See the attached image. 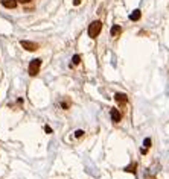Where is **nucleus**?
Returning a JSON list of instances; mask_svg holds the SVG:
<instances>
[{
    "instance_id": "obj_13",
    "label": "nucleus",
    "mask_w": 169,
    "mask_h": 179,
    "mask_svg": "<svg viewBox=\"0 0 169 179\" xmlns=\"http://www.w3.org/2000/svg\"><path fill=\"white\" fill-rule=\"evenodd\" d=\"M17 2H20V3H29V2H32V0H17Z\"/></svg>"
},
{
    "instance_id": "obj_7",
    "label": "nucleus",
    "mask_w": 169,
    "mask_h": 179,
    "mask_svg": "<svg viewBox=\"0 0 169 179\" xmlns=\"http://www.w3.org/2000/svg\"><path fill=\"white\" fill-rule=\"evenodd\" d=\"M140 17H142V12H140V9H136V11H133V14L130 15V20H133V21H137V20H140Z\"/></svg>"
},
{
    "instance_id": "obj_3",
    "label": "nucleus",
    "mask_w": 169,
    "mask_h": 179,
    "mask_svg": "<svg viewBox=\"0 0 169 179\" xmlns=\"http://www.w3.org/2000/svg\"><path fill=\"white\" fill-rule=\"evenodd\" d=\"M20 46H21L23 49L29 50V52H35V50L38 49V44H37V43H32V41H26V40H21V41H20Z\"/></svg>"
},
{
    "instance_id": "obj_14",
    "label": "nucleus",
    "mask_w": 169,
    "mask_h": 179,
    "mask_svg": "<svg viewBox=\"0 0 169 179\" xmlns=\"http://www.w3.org/2000/svg\"><path fill=\"white\" fill-rule=\"evenodd\" d=\"M44 131H46V132H47V134H51V132H52V129H51V128H49V126H46V128H44Z\"/></svg>"
},
{
    "instance_id": "obj_9",
    "label": "nucleus",
    "mask_w": 169,
    "mask_h": 179,
    "mask_svg": "<svg viewBox=\"0 0 169 179\" xmlns=\"http://www.w3.org/2000/svg\"><path fill=\"white\" fill-rule=\"evenodd\" d=\"M136 167H137V164L134 163V164H131V166H128L125 170L128 172V173H136Z\"/></svg>"
},
{
    "instance_id": "obj_1",
    "label": "nucleus",
    "mask_w": 169,
    "mask_h": 179,
    "mask_svg": "<svg viewBox=\"0 0 169 179\" xmlns=\"http://www.w3.org/2000/svg\"><path fill=\"white\" fill-rule=\"evenodd\" d=\"M101 29H102V23H101V21H98V20H96V21H93V23L88 26V37L94 40L96 37L99 35Z\"/></svg>"
},
{
    "instance_id": "obj_5",
    "label": "nucleus",
    "mask_w": 169,
    "mask_h": 179,
    "mask_svg": "<svg viewBox=\"0 0 169 179\" xmlns=\"http://www.w3.org/2000/svg\"><path fill=\"white\" fill-rule=\"evenodd\" d=\"M2 5L8 9H14L17 6V0H2Z\"/></svg>"
},
{
    "instance_id": "obj_12",
    "label": "nucleus",
    "mask_w": 169,
    "mask_h": 179,
    "mask_svg": "<svg viewBox=\"0 0 169 179\" xmlns=\"http://www.w3.org/2000/svg\"><path fill=\"white\" fill-rule=\"evenodd\" d=\"M82 135H84V132H82V131H76V132H75V137H78V138L82 137Z\"/></svg>"
},
{
    "instance_id": "obj_10",
    "label": "nucleus",
    "mask_w": 169,
    "mask_h": 179,
    "mask_svg": "<svg viewBox=\"0 0 169 179\" xmlns=\"http://www.w3.org/2000/svg\"><path fill=\"white\" fill-rule=\"evenodd\" d=\"M143 146H145V149H148V147L151 146V138H146V140H145V141H143Z\"/></svg>"
},
{
    "instance_id": "obj_4",
    "label": "nucleus",
    "mask_w": 169,
    "mask_h": 179,
    "mask_svg": "<svg viewBox=\"0 0 169 179\" xmlns=\"http://www.w3.org/2000/svg\"><path fill=\"white\" fill-rule=\"evenodd\" d=\"M110 116H111V120H113L114 123H119L120 119H122V114H120V111L116 109V108H113V109L110 111Z\"/></svg>"
},
{
    "instance_id": "obj_8",
    "label": "nucleus",
    "mask_w": 169,
    "mask_h": 179,
    "mask_svg": "<svg viewBox=\"0 0 169 179\" xmlns=\"http://www.w3.org/2000/svg\"><path fill=\"white\" fill-rule=\"evenodd\" d=\"M120 32H122V28H120L119 25H114V26L111 28V37H117Z\"/></svg>"
},
{
    "instance_id": "obj_11",
    "label": "nucleus",
    "mask_w": 169,
    "mask_h": 179,
    "mask_svg": "<svg viewBox=\"0 0 169 179\" xmlns=\"http://www.w3.org/2000/svg\"><path fill=\"white\" fill-rule=\"evenodd\" d=\"M81 62V58H79V55H75L73 56V64H79Z\"/></svg>"
},
{
    "instance_id": "obj_6",
    "label": "nucleus",
    "mask_w": 169,
    "mask_h": 179,
    "mask_svg": "<svg viewBox=\"0 0 169 179\" xmlns=\"http://www.w3.org/2000/svg\"><path fill=\"white\" fill-rule=\"evenodd\" d=\"M114 100H116L117 103H125V102H127V96H125V94H120V93H116V94H114Z\"/></svg>"
},
{
    "instance_id": "obj_15",
    "label": "nucleus",
    "mask_w": 169,
    "mask_h": 179,
    "mask_svg": "<svg viewBox=\"0 0 169 179\" xmlns=\"http://www.w3.org/2000/svg\"><path fill=\"white\" fill-rule=\"evenodd\" d=\"M81 3V0H73V5H79Z\"/></svg>"
},
{
    "instance_id": "obj_2",
    "label": "nucleus",
    "mask_w": 169,
    "mask_h": 179,
    "mask_svg": "<svg viewBox=\"0 0 169 179\" xmlns=\"http://www.w3.org/2000/svg\"><path fill=\"white\" fill-rule=\"evenodd\" d=\"M40 67H41V59H40V58L32 59V61H31V64H29V70H28V72H29V75H31V76L38 75Z\"/></svg>"
}]
</instances>
